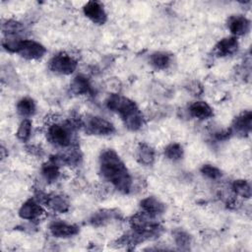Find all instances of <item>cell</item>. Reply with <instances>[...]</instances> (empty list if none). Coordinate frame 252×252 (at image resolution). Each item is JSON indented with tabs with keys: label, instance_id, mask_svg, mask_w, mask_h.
Segmentation results:
<instances>
[{
	"label": "cell",
	"instance_id": "obj_4",
	"mask_svg": "<svg viewBox=\"0 0 252 252\" xmlns=\"http://www.w3.org/2000/svg\"><path fill=\"white\" fill-rule=\"evenodd\" d=\"M15 52L26 59L33 60L41 58L46 52V49L37 41L32 39H20Z\"/></svg>",
	"mask_w": 252,
	"mask_h": 252
},
{
	"label": "cell",
	"instance_id": "obj_17",
	"mask_svg": "<svg viewBox=\"0 0 252 252\" xmlns=\"http://www.w3.org/2000/svg\"><path fill=\"white\" fill-rule=\"evenodd\" d=\"M59 167L58 163L53 159H50L48 162L44 163L41 167V174L43 178L48 182L55 181L59 176Z\"/></svg>",
	"mask_w": 252,
	"mask_h": 252
},
{
	"label": "cell",
	"instance_id": "obj_11",
	"mask_svg": "<svg viewBox=\"0 0 252 252\" xmlns=\"http://www.w3.org/2000/svg\"><path fill=\"white\" fill-rule=\"evenodd\" d=\"M233 128L237 134L248 135L252 129V114L250 111L241 113L234 119Z\"/></svg>",
	"mask_w": 252,
	"mask_h": 252
},
{
	"label": "cell",
	"instance_id": "obj_25",
	"mask_svg": "<svg viewBox=\"0 0 252 252\" xmlns=\"http://www.w3.org/2000/svg\"><path fill=\"white\" fill-rule=\"evenodd\" d=\"M22 30V26L20 23L15 21H9L6 24H3V32L8 34H16Z\"/></svg>",
	"mask_w": 252,
	"mask_h": 252
},
{
	"label": "cell",
	"instance_id": "obj_1",
	"mask_svg": "<svg viewBox=\"0 0 252 252\" xmlns=\"http://www.w3.org/2000/svg\"><path fill=\"white\" fill-rule=\"evenodd\" d=\"M99 163L100 172L104 179L109 181L122 193H128L130 191L132 186L131 176L125 164L113 150L102 152L99 158Z\"/></svg>",
	"mask_w": 252,
	"mask_h": 252
},
{
	"label": "cell",
	"instance_id": "obj_7",
	"mask_svg": "<svg viewBox=\"0 0 252 252\" xmlns=\"http://www.w3.org/2000/svg\"><path fill=\"white\" fill-rule=\"evenodd\" d=\"M84 14L94 24L103 25L106 22V13L100 2L89 1L84 6Z\"/></svg>",
	"mask_w": 252,
	"mask_h": 252
},
{
	"label": "cell",
	"instance_id": "obj_8",
	"mask_svg": "<svg viewBox=\"0 0 252 252\" xmlns=\"http://www.w3.org/2000/svg\"><path fill=\"white\" fill-rule=\"evenodd\" d=\"M227 27L233 35H243L250 30V22L243 16H232L228 19Z\"/></svg>",
	"mask_w": 252,
	"mask_h": 252
},
{
	"label": "cell",
	"instance_id": "obj_16",
	"mask_svg": "<svg viewBox=\"0 0 252 252\" xmlns=\"http://www.w3.org/2000/svg\"><path fill=\"white\" fill-rule=\"evenodd\" d=\"M70 89L74 94L82 95V94H87L91 93L92 88L89 80L86 77L79 75L76 78H74V80L72 81L70 85Z\"/></svg>",
	"mask_w": 252,
	"mask_h": 252
},
{
	"label": "cell",
	"instance_id": "obj_24",
	"mask_svg": "<svg viewBox=\"0 0 252 252\" xmlns=\"http://www.w3.org/2000/svg\"><path fill=\"white\" fill-rule=\"evenodd\" d=\"M201 172L204 176L213 180H217L221 176V171L212 164H204L201 167Z\"/></svg>",
	"mask_w": 252,
	"mask_h": 252
},
{
	"label": "cell",
	"instance_id": "obj_27",
	"mask_svg": "<svg viewBox=\"0 0 252 252\" xmlns=\"http://www.w3.org/2000/svg\"><path fill=\"white\" fill-rule=\"evenodd\" d=\"M231 135V130L230 129H225L222 131H220L218 133H216V138L218 140H226L227 138H229V136Z\"/></svg>",
	"mask_w": 252,
	"mask_h": 252
},
{
	"label": "cell",
	"instance_id": "obj_9",
	"mask_svg": "<svg viewBox=\"0 0 252 252\" xmlns=\"http://www.w3.org/2000/svg\"><path fill=\"white\" fill-rule=\"evenodd\" d=\"M50 232L55 237L65 238V237H71L78 233L79 229L77 226L73 224H69L63 221H55L53 222L50 227Z\"/></svg>",
	"mask_w": 252,
	"mask_h": 252
},
{
	"label": "cell",
	"instance_id": "obj_10",
	"mask_svg": "<svg viewBox=\"0 0 252 252\" xmlns=\"http://www.w3.org/2000/svg\"><path fill=\"white\" fill-rule=\"evenodd\" d=\"M238 49V41L235 36L222 38L216 45V52L219 56H228L235 53Z\"/></svg>",
	"mask_w": 252,
	"mask_h": 252
},
{
	"label": "cell",
	"instance_id": "obj_12",
	"mask_svg": "<svg viewBox=\"0 0 252 252\" xmlns=\"http://www.w3.org/2000/svg\"><path fill=\"white\" fill-rule=\"evenodd\" d=\"M42 214V209L38 203L30 199L23 204L19 211V215L25 220H34Z\"/></svg>",
	"mask_w": 252,
	"mask_h": 252
},
{
	"label": "cell",
	"instance_id": "obj_2",
	"mask_svg": "<svg viewBox=\"0 0 252 252\" xmlns=\"http://www.w3.org/2000/svg\"><path fill=\"white\" fill-rule=\"evenodd\" d=\"M107 107L117 112L124 122V125L132 131L139 130L144 123L143 114L136 103L128 97L120 94H111L106 100Z\"/></svg>",
	"mask_w": 252,
	"mask_h": 252
},
{
	"label": "cell",
	"instance_id": "obj_14",
	"mask_svg": "<svg viewBox=\"0 0 252 252\" xmlns=\"http://www.w3.org/2000/svg\"><path fill=\"white\" fill-rule=\"evenodd\" d=\"M190 114L198 119H207L213 116V109L205 101H195L189 107Z\"/></svg>",
	"mask_w": 252,
	"mask_h": 252
},
{
	"label": "cell",
	"instance_id": "obj_26",
	"mask_svg": "<svg viewBox=\"0 0 252 252\" xmlns=\"http://www.w3.org/2000/svg\"><path fill=\"white\" fill-rule=\"evenodd\" d=\"M175 241H176L177 245L183 247V246L189 244L190 238H189V235L186 234L185 232H183V231H178V232L175 233Z\"/></svg>",
	"mask_w": 252,
	"mask_h": 252
},
{
	"label": "cell",
	"instance_id": "obj_6",
	"mask_svg": "<svg viewBox=\"0 0 252 252\" xmlns=\"http://www.w3.org/2000/svg\"><path fill=\"white\" fill-rule=\"evenodd\" d=\"M84 125L88 133L94 135H110L115 130L112 123L98 116L88 117Z\"/></svg>",
	"mask_w": 252,
	"mask_h": 252
},
{
	"label": "cell",
	"instance_id": "obj_19",
	"mask_svg": "<svg viewBox=\"0 0 252 252\" xmlns=\"http://www.w3.org/2000/svg\"><path fill=\"white\" fill-rule=\"evenodd\" d=\"M151 63L152 65L159 70L166 69L170 65L171 57L169 54L165 52H156L151 55Z\"/></svg>",
	"mask_w": 252,
	"mask_h": 252
},
{
	"label": "cell",
	"instance_id": "obj_13",
	"mask_svg": "<svg viewBox=\"0 0 252 252\" xmlns=\"http://www.w3.org/2000/svg\"><path fill=\"white\" fill-rule=\"evenodd\" d=\"M141 208L143 213L147 214L148 216L154 218L158 215H160L163 210L164 206L162 203H160L158 199L155 197H148L141 202Z\"/></svg>",
	"mask_w": 252,
	"mask_h": 252
},
{
	"label": "cell",
	"instance_id": "obj_21",
	"mask_svg": "<svg viewBox=\"0 0 252 252\" xmlns=\"http://www.w3.org/2000/svg\"><path fill=\"white\" fill-rule=\"evenodd\" d=\"M232 189L240 197L243 198H250L251 197V187L248 181L243 180V179H238L235 180L232 183Z\"/></svg>",
	"mask_w": 252,
	"mask_h": 252
},
{
	"label": "cell",
	"instance_id": "obj_5",
	"mask_svg": "<svg viewBox=\"0 0 252 252\" xmlns=\"http://www.w3.org/2000/svg\"><path fill=\"white\" fill-rule=\"evenodd\" d=\"M77 65V61L72 56L66 53H59L50 59L48 67L54 73L70 75L76 70Z\"/></svg>",
	"mask_w": 252,
	"mask_h": 252
},
{
	"label": "cell",
	"instance_id": "obj_20",
	"mask_svg": "<svg viewBox=\"0 0 252 252\" xmlns=\"http://www.w3.org/2000/svg\"><path fill=\"white\" fill-rule=\"evenodd\" d=\"M46 203L55 212L65 213L69 209V203L63 196L56 195L46 198Z\"/></svg>",
	"mask_w": 252,
	"mask_h": 252
},
{
	"label": "cell",
	"instance_id": "obj_3",
	"mask_svg": "<svg viewBox=\"0 0 252 252\" xmlns=\"http://www.w3.org/2000/svg\"><path fill=\"white\" fill-rule=\"evenodd\" d=\"M48 140L58 147H68L72 142V130L68 124L56 123L48 128Z\"/></svg>",
	"mask_w": 252,
	"mask_h": 252
},
{
	"label": "cell",
	"instance_id": "obj_15",
	"mask_svg": "<svg viewBox=\"0 0 252 252\" xmlns=\"http://www.w3.org/2000/svg\"><path fill=\"white\" fill-rule=\"evenodd\" d=\"M137 159L141 164L151 165L155 160V150L146 143L140 144L137 149Z\"/></svg>",
	"mask_w": 252,
	"mask_h": 252
},
{
	"label": "cell",
	"instance_id": "obj_23",
	"mask_svg": "<svg viewBox=\"0 0 252 252\" xmlns=\"http://www.w3.org/2000/svg\"><path fill=\"white\" fill-rule=\"evenodd\" d=\"M31 132H32V122L29 118H25L17 131V138L22 141V142H26L29 140L30 136H31Z\"/></svg>",
	"mask_w": 252,
	"mask_h": 252
},
{
	"label": "cell",
	"instance_id": "obj_22",
	"mask_svg": "<svg viewBox=\"0 0 252 252\" xmlns=\"http://www.w3.org/2000/svg\"><path fill=\"white\" fill-rule=\"evenodd\" d=\"M164 155L168 159L173 161L179 160L183 157V148L177 143L170 144L164 149Z\"/></svg>",
	"mask_w": 252,
	"mask_h": 252
},
{
	"label": "cell",
	"instance_id": "obj_18",
	"mask_svg": "<svg viewBox=\"0 0 252 252\" xmlns=\"http://www.w3.org/2000/svg\"><path fill=\"white\" fill-rule=\"evenodd\" d=\"M17 111L24 117H31L35 112V103L30 97H24L17 103Z\"/></svg>",
	"mask_w": 252,
	"mask_h": 252
}]
</instances>
